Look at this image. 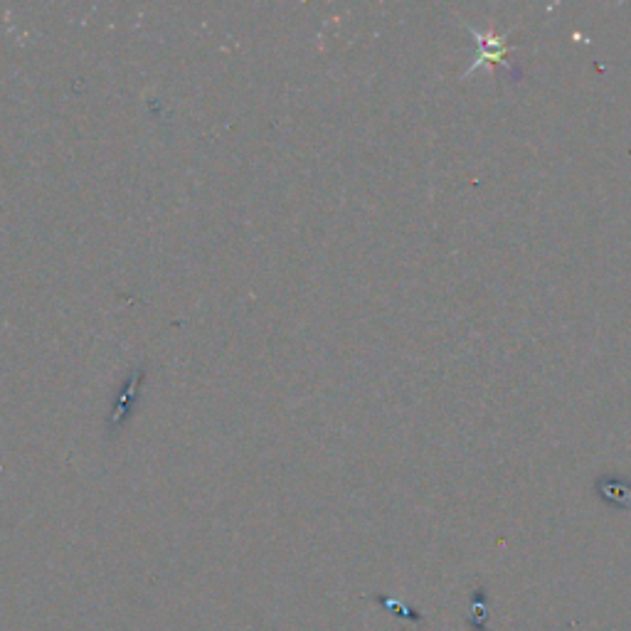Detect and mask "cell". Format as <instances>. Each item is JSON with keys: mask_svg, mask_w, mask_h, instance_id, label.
<instances>
[{"mask_svg": "<svg viewBox=\"0 0 631 631\" xmlns=\"http://www.w3.org/2000/svg\"><path fill=\"white\" fill-rule=\"evenodd\" d=\"M466 28L471 30L476 37V45H479V57H476V65L471 67V70H476V67L484 62V65H503L508 72L513 74V77H518V70L511 65V62L506 60V52H508V45L503 42V37H496L491 33H481V30H476L474 25H466ZM469 70V72H471Z\"/></svg>", "mask_w": 631, "mask_h": 631, "instance_id": "1", "label": "cell"}]
</instances>
